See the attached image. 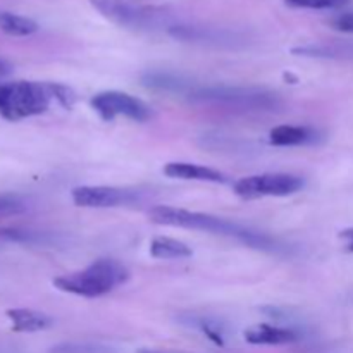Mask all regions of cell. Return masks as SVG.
<instances>
[{
	"mask_svg": "<svg viewBox=\"0 0 353 353\" xmlns=\"http://www.w3.org/2000/svg\"><path fill=\"white\" fill-rule=\"evenodd\" d=\"M133 200V193L114 186H79L72 190V202L78 207H90V209L124 205Z\"/></svg>",
	"mask_w": 353,
	"mask_h": 353,
	"instance_id": "ba28073f",
	"label": "cell"
},
{
	"mask_svg": "<svg viewBox=\"0 0 353 353\" xmlns=\"http://www.w3.org/2000/svg\"><path fill=\"white\" fill-rule=\"evenodd\" d=\"M192 248L186 243L172 240L168 236H157L150 243V255L161 261H171V259H186L192 257Z\"/></svg>",
	"mask_w": 353,
	"mask_h": 353,
	"instance_id": "4fadbf2b",
	"label": "cell"
},
{
	"mask_svg": "<svg viewBox=\"0 0 353 353\" xmlns=\"http://www.w3.org/2000/svg\"><path fill=\"white\" fill-rule=\"evenodd\" d=\"M6 316L16 333H37V331L47 330L54 323L47 314L31 309H10L7 310Z\"/></svg>",
	"mask_w": 353,
	"mask_h": 353,
	"instance_id": "30bf717a",
	"label": "cell"
},
{
	"mask_svg": "<svg viewBox=\"0 0 353 353\" xmlns=\"http://www.w3.org/2000/svg\"><path fill=\"white\" fill-rule=\"evenodd\" d=\"M299 333L286 327L269 326V324H257L245 331V340L252 345H288L299 340Z\"/></svg>",
	"mask_w": 353,
	"mask_h": 353,
	"instance_id": "9c48e42d",
	"label": "cell"
},
{
	"mask_svg": "<svg viewBox=\"0 0 353 353\" xmlns=\"http://www.w3.org/2000/svg\"><path fill=\"white\" fill-rule=\"evenodd\" d=\"M190 95L200 102L219 103V105L234 107V109H272L278 100L276 95L261 90L250 88H203L195 90Z\"/></svg>",
	"mask_w": 353,
	"mask_h": 353,
	"instance_id": "277c9868",
	"label": "cell"
},
{
	"mask_svg": "<svg viewBox=\"0 0 353 353\" xmlns=\"http://www.w3.org/2000/svg\"><path fill=\"white\" fill-rule=\"evenodd\" d=\"M350 0H285L286 6L295 7V9H336L345 6Z\"/></svg>",
	"mask_w": 353,
	"mask_h": 353,
	"instance_id": "2e32d148",
	"label": "cell"
},
{
	"mask_svg": "<svg viewBox=\"0 0 353 353\" xmlns=\"http://www.w3.org/2000/svg\"><path fill=\"white\" fill-rule=\"evenodd\" d=\"M303 186L302 178L293 174H259L240 179L234 185L236 195L243 199L259 196H286L299 192Z\"/></svg>",
	"mask_w": 353,
	"mask_h": 353,
	"instance_id": "5b68a950",
	"label": "cell"
},
{
	"mask_svg": "<svg viewBox=\"0 0 353 353\" xmlns=\"http://www.w3.org/2000/svg\"><path fill=\"white\" fill-rule=\"evenodd\" d=\"M143 85L154 90H164V92H185L188 83L176 76L165 74V72H148L143 76Z\"/></svg>",
	"mask_w": 353,
	"mask_h": 353,
	"instance_id": "9a60e30c",
	"label": "cell"
},
{
	"mask_svg": "<svg viewBox=\"0 0 353 353\" xmlns=\"http://www.w3.org/2000/svg\"><path fill=\"white\" fill-rule=\"evenodd\" d=\"M102 16L121 26L150 28L161 21V10L150 7H137L123 0H90Z\"/></svg>",
	"mask_w": 353,
	"mask_h": 353,
	"instance_id": "52a82bcc",
	"label": "cell"
},
{
	"mask_svg": "<svg viewBox=\"0 0 353 353\" xmlns=\"http://www.w3.org/2000/svg\"><path fill=\"white\" fill-rule=\"evenodd\" d=\"M148 216H150V219L154 221V223L164 224V226H178L186 228V230L209 231V233L236 236L240 238V240H243L245 243L259 248H265L269 245V240L264 234L254 233V231L241 228L240 224L230 223V221L209 216V214L190 212V210L174 209V207L159 205L154 207Z\"/></svg>",
	"mask_w": 353,
	"mask_h": 353,
	"instance_id": "6da1fadb",
	"label": "cell"
},
{
	"mask_svg": "<svg viewBox=\"0 0 353 353\" xmlns=\"http://www.w3.org/2000/svg\"><path fill=\"white\" fill-rule=\"evenodd\" d=\"M24 207L19 200L10 199V196H0V217L14 216V214L23 212Z\"/></svg>",
	"mask_w": 353,
	"mask_h": 353,
	"instance_id": "ac0fdd59",
	"label": "cell"
},
{
	"mask_svg": "<svg viewBox=\"0 0 353 353\" xmlns=\"http://www.w3.org/2000/svg\"><path fill=\"white\" fill-rule=\"evenodd\" d=\"M10 71H12V68H10L9 62H6V61H3V59H0V76L9 74Z\"/></svg>",
	"mask_w": 353,
	"mask_h": 353,
	"instance_id": "44dd1931",
	"label": "cell"
},
{
	"mask_svg": "<svg viewBox=\"0 0 353 353\" xmlns=\"http://www.w3.org/2000/svg\"><path fill=\"white\" fill-rule=\"evenodd\" d=\"M0 30L10 37H30V34L37 33L38 24L30 17L19 16V14L2 12L0 14Z\"/></svg>",
	"mask_w": 353,
	"mask_h": 353,
	"instance_id": "5bb4252c",
	"label": "cell"
},
{
	"mask_svg": "<svg viewBox=\"0 0 353 353\" xmlns=\"http://www.w3.org/2000/svg\"><path fill=\"white\" fill-rule=\"evenodd\" d=\"M340 238L343 240L345 247H347L348 252H353V228L350 230H345L340 233Z\"/></svg>",
	"mask_w": 353,
	"mask_h": 353,
	"instance_id": "ffe728a7",
	"label": "cell"
},
{
	"mask_svg": "<svg viewBox=\"0 0 353 353\" xmlns=\"http://www.w3.org/2000/svg\"><path fill=\"white\" fill-rule=\"evenodd\" d=\"M47 88L50 92L52 99L57 100L64 109H71L76 102V95L71 88L64 85H57V83H47Z\"/></svg>",
	"mask_w": 353,
	"mask_h": 353,
	"instance_id": "e0dca14e",
	"label": "cell"
},
{
	"mask_svg": "<svg viewBox=\"0 0 353 353\" xmlns=\"http://www.w3.org/2000/svg\"><path fill=\"white\" fill-rule=\"evenodd\" d=\"M47 83L14 81L0 85V116L7 121L43 114L50 105Z\"/></svg>",
	"mask_w": 353,
	"mask_h": 353,
	"instance_id": "3957f363",
	"label": "cell"
},
{
	"mask_svg": "<svg viewBox=\"0 0 353 353\" xmlns=\"http://www.w3.org/2000/svg\"><path fill=\"white\" fill-rule=\"evenodd\" d=\"M130 278V272L121 262L114 259H100L79 272L61 276L54 279L55 288L72 295L95 299L112 292Z\"/></svg>",
	"mask_w": 353,
	"mask_h": 353,
	"instance_id": "7a4b0ae2",
	"label": "cell"
},
{
	"mask_svg": "<svg viewBox=\"0 0 353 353\" xmlns=\"http://www.w3.org/2000/svg\"><path fill=\"white\" fill-rule=\"evenodd\" d=\"M317 131L307 126H278L269 134V141L276 147H295V145L312 143Z\"/></svg>",
	"mask_w": 353,
	"mask_h": 353,
	"instance_id": "7c38bea8",
	"label": "cell"
},
{
	"mask_svg": "<svg viewBox=\"0 0 353 353\" xmlns=\"http://www.w3.org/2000/svg\"><path fill=\"white\" fill-rule=\"evenodd\" d=\"M165 176L169 178L178 179H195V181H210V183H224L223 172L214 171L210 168H203V165L188 164V162H171L164 168Z\"/></svg>",
	"mask_w": 353,
	"mask_h": 353,
	"instance_id": "8fae6325",
	"label": "cell"
},
{
	"mask_svg": "<svg viewBox=\"0 0 353 353\" xmlns=\"http://www.w3.org/2000/svg\"><path fill=\"white\" fill-rule=\"evenodd\" d=\"M92 107L103 121H112L116 116H126L138 123H143L152 117V110L147 103L123 92L99 93L92 99Z\"/></svg>",
	"mask_w": 353,
	"mask_h": 353,
	"instance_id": "8992f818",
	"label": "cell"
},
{
	"mask_svg": "<svg viewBox=\"0 0 353 353\" xmlns=\"http://www.w3.org/2000/svg\"><path fill=\"white\" fill-rule=\"evenodd\" d=\"M331 26L338 31H343V33H353V12L341 14V16L334 17L331 21Z\"/></svg>",
	"mask_w": 353,
	"mask_h": 353,
	"instance_id": "d6986e66",
	"label": "cell"
}]
</instances>
